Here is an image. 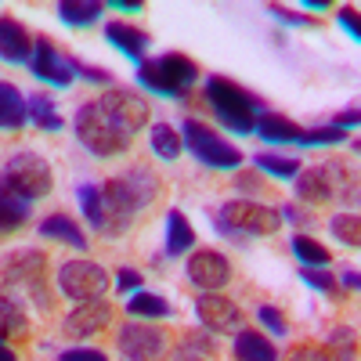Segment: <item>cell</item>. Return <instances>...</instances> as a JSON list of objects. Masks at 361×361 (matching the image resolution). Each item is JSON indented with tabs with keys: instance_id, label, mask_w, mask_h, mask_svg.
<instances>
[{
	"instance_id": "1",
	"label": "cell",
	"mask_w": 361,
	"mask_h": 361,
	"mask_svg": "<svg viewBox=\"0 0 361 361\" xmlns=\"http://www.w3.org/2000/svg\"><path fill=\"white\" fill-rule=\"evenodd\" d=\"M159 195V177L148 166H130L102 185V202H105V231L102 235H123L134 221L137 209H145Z\"/></svg>"
},
{
	"instance_id": "2",
	"label": "cell",
	"mask_w": 361,
	"mask_h": 361,
	"mask_svg": "<svg viewBox=\"0 0 361 361\" xmlns=\"http://www.w3.org/2000/svg\"><path fill=\"white\" fill-rule=\"evenodd\" d=\"M202 94H206L209 109H214V116L235 134H253L257 119L267 112L264 98H257L253 90L238 87L228 76H206L202 80Z\"/></svg>"
},
{
	"instance_id": "3",
	"label": "cell",
	"mask_w": 361,
	"mask_h": 361,
	"mask_svg": "<svg viewBox=\"0 0 361 361\" xmlns=\"http://www.w3.org/2000/svg\"><path fill=\"white\" fill-rule=\"evenodd\" d=\"M137 83L145 90H152L159 98H188V90L199 83V66L192 62L188 54H177V51H166V54H156V58H145L137 66Z\"/></svg>"
},
{
	"instance_id": "4",
	"label": "cell",
	"mask_w": 361,
	"mask_h": 361,
	"mask_svg": "<svg viewBox=\"0 0 361 361\" xmlns=\"http://www.w3.org/2000/svg\"><path fill=\"white\" fill-rule=\"evenodd\" d=\"M293 180H296V199L300 202L322 206V202L343 199V202H350V209L357 206V177L343 163H322V166H311V170H300Z\"/></svg>"
},
{
	"instance_id": "5",
	"label": "cell",
	"mask_w": 361,
	"mask_h": 361,
	"mask_svg": "<svg viewBox=\"0 0 361 361\" xmlns=\"http://www.w3.org/2000/svg\"><path fill=\"white\" fill-rule=\"evenodd\" d=\"M73 130L80 137V145L87 148L90 156L98 159H112V156H123L130 148V134H123L112 119L105 116V109L98 102H87L76 109L73 116Z\"/></svg>"
},
{
	"instance_id": "6",
	"label": "cell",
	"mask_w": 361,
	"mask_h": 361,
	"mask_svg": "<svg viewBox=\"0 0 361 361\" xmlns=\"http://www.w3.org/2000/svg\"><path fill=\"white\" fill-rule=\"evenodd\" d=\"M44 275H47V260L37 250H18L0 260V282H4V289L15 300H33L40 311H47V304H51V296L44 289Z\"/></svg>"
},
{
	"instance_id": "7",
	"label": "cell",
	"mask_w": 361,
	"mask_h": 361,
	"mask_svg": "<svg viewBox=\"0 0 361 361\" xmlns=\"http://www.w3.org/2000/svg\"><path fill=\"white\" fill-rule=\"evenodd\" d=\"M180 141H185V148L202 166L235 170L238 163H243V152H238L228 137H221L217 130H209L206 123H199V119H185V123H180Z\"/></svg>"
},
{
	"instance_id": "8",
	"label": "cell",
	"mask_w": 361,
	"mask_h": 361,
	"mask_svg": "<svg viewBox=\"0 0 361 361\" xmlns=\"http://www.w3.org/2000/svg\"><path fill=\"white\" fill-rule=\"evenodd\" d=\"M0 177H4L8 188L18 192L25 202H37V199L51 195V188H54L51 166H47V159H40L37 152H18V156H11L4 166H0Z\"/></svg>"
},
{
	"instance_id": "9",
	"label": "cell",
	"mask_w": 361,
	"mask_h": 361,
	"mask_svg": "<svg viewBox=\"0 0 361 361\" xmlns=\"http://www.w3.org/2000/svg\"><path fill=\"white\" fill-rule=\"evenodd\" d=\"M109 271L94 260H66L58 267V289L76 304H90V300H102L109 289Z\"/></svg>"
},
{
	"instance_id": "10",
	"label": "cell",
	"mask_w": 361,
	"mask_h": 361,
	"mask_svg": "<svg viewBox=\"0 0 361 361\" xmlns=\"http://www.w3.org/2000/svg\"><path fill=\"white\" fill-rule=\"evenodd\" d=\"M116 350L123 361H159L166 354V329L127 322L116 329Z\"/></svg>"
},
{
	"instance_id": "11",
	"label": "cell",
	"mask_w": 361,
	"mask_h": 361,
	"mask_svg": "<svg viewBox=\"0 0 361 361\" xmlns=\"http://www.w3.org/2000/svg\"><path fill=\"white\" fill-rule=\"evenodd\" d=\"M217 217L224 224H231L235 231H243L246 238L250 235H275L282 228V217L279 209H271L264 202H253V199H231L217 209Z\"/></svg>"
},
{
	"instance_id": "12",
	"label": "cell",
	"mask_w": 361,
	"mask_h": 361,
	"mask_svg": "<svg viewBox=\"0 0 361 361\" xmlns=\"http://www.w3.org/2000/svg\"><path fill=\"white\" fill-rule=\"evenodd\" d=\"M98 105L105 109V116L112 119V123L123 134H130V137H134V130H141L148 123V116H152L148 102L130 87H109V94H102Z\"/></svg>"
},
{
	"instance_id": "13",
	"label": "cell",
	"mask_w": 361,
	"mask_h": 361,
	"mask_svg": "<svg viewBox=\"0 0 361 361\" xmlns=\"http://www.w3.org/2000/svg\"><path fill=\"white\" fill-rule=\"evenodd\" d=\"M195 318L206 333H238L243 329V307L221 293H202L195 300Z\"/></svg>"
},
{
	"instance_id": "14",
	"label": "cell",
	"mask_w": 361,
	"mask_h": 361,
	"mask_svg": "<svg viewBox=\"0 0 361 361\" xmlns=\"http://www.w3.org/2000/svg\"><path fill=\"white\" fill-rule=\"evenodd\" d=\"M185 275H188V282H192L195 289L217 293V289H224V286L231 282V264H228L221 253H214V250H199V253L188 257Z\"/></svg>"
},
{
	"instance_id": "15",
	"label": "cell",
	"mask_w": 361,
	"mask_h": 361,
	"mask_svg": "<svg viewBox=\"0 0 361 361\" xmlns=\"http://www.w3.org/2000/svg\"><path fill=\"white\" fill-rule=\"evenodd\" d=\"M29 73H33L37 80L51 83V87H69L76 76H73V66H69V58L66 54H58V47L40 37L37 47H33V62H29Z\"/></svg>"
},
{
	"instance_id": "16",
	"label": "cell",
	"mask_w": 361,
	"mask_h": 361,
	"mask_svg": "<svg viewBox=\"0 0 361 361\" xmlns=\"http://www.w3.org/2000/svg\"><path fill=\"white\" fill-rule=\"evenodd\" d=\"M112 322V307L105 304V300H90V304H80L73 314H66L62 322V336L69 340H87V336H98L105 333Z\"/></svg>"
},
{
	"instance_id": "17",
	"label": "cell",
	"mask_w": 361,
	"mask_h": 361,
	"mask_svg": "<svg viewBox=\"0 0 361 361\" xmlns=\"http://www.w3.org/2000/svg\"><path fill=\"white\" fill-rule=\"evenodd\" d=\"M33 47H37V40L29 37V29L18 18L0 15V62L29 66V62H33Z\"/></svg>"
},
{
	"instance_id": "18",
	"label": "cell",
	"mask_w": 361,
	"mask_h": 361,
	"mask_svg": "<svg viewBox=\"0 0 361 361\" xmlns=\"http://www.w3.org/2000/svg\"><path fill=\"white\" fill-rule=\"evenodd\" d=\"M105 40L116 47V51H123L134 66L145 62V54H148V33L130 22H109L105 25Z\"/></svg>"
},
{
	"instance_id": "19",
	"label": "cell",
	"mask_w": 361,
	"mask_h": 361,
	"mask_svg": "<svg viewBox=\"0 0 361 361\" xmlns=\"http://www.w3.org/2000/svg\"><path fill=\"white\" fill-rule=\"evenodd\" d=\"M29 206H33V202H25L18 192H11L8 180L0 177V235L18 231L29 221Z\"/></svg>"
},
{
	"instance_id": "20",
	"label": "cell",
	"mask_w": 361,
	"mask_h": 361,
	"mask_svg": "<svg viewBox=\"0 0 361 361\" xmlns=\"http://www.w3.org/2000/svg\"><path fill=\"white\" fill-rule=\"evenodd\" d=\"M235 361H279V350L257 329H238L235 333Z\"/></svg>"
},
{
	"instance_id": "21",
	"label": "cell",
	"mask_w": 361,
	"mask_h": 361,
	"mask_svg": "<svg viewBox=\"0 0 361 361\" xmlns=\"http://www.w3.org/2000/svg\"><path fill=\"white\" fill-rule=\"evenodd\" d=\"M253 134H260L264 141H271V145H289V141H300V123H293L289 116H279V112H264L260 119H257V127H253Z\"/></svg>"
},
{
	"instance_id": "22",
	"label": "cell",
	"mask_w": 361,
	"mask_h": 361,
	"mask_svg": "<svg viewBox=\"0 0 361 361\" xmlns=\"http://www.w3.org/2000/svg\"><path fill=\"white\" fill-rule=\"evenodd\" d=\"M25 119V94L15 83H0V130H22Z\"/></svg>"
},
{
	"instance_id": "23",
	"label": "cell",
	"mask_w": 361,
	"mask_h": 361,
	"mask_svg": "<svg viewBox=\"0 0 361 361\" xmlns=\"http://www.w3.org/2000/svg\"><path fill=\"white\" fill-rule=\"evenodd\" d=\"M40 235H44V238H58V243H66V246H73V250H87L83 228H80L73 217H66V214L44 217V221H40Z\"/></svg>"
},
{
	"instance_id": "24",
	"label": "cell",
	"mask_w": 361,
	"mask_h": 361,
	"mask_svg": "<svg viewBox=\"0 0 361 361\" xmlns=\"http://www.w3.org/2000/svg\"><path fill=\"white\" fill-rule=\"evenodd\" d=\"M29 333V318L22 300H15L8 289H0V340H11V336H25Z\"/></svg>"
},
{
	"instance_id": "25",
	"label": "cell",
	"mask_w": 361,
	"mask_h": 361,
	"mask_svg": "<svg viewBox=\"0 0 361 361\" xmlns=\"http://www.w3.org/2000/svg\"><path fill=\"white\" fill-rule=\"evenodd\" d=\"M25 116H29V123H33L37 130H44V134H58V130H62V116H58L54 102L47 94H40V90L25 98Z\"/></svg>"
},
{
	"instance_id": "26",
	"label": "cell",
	"mask_w": 361,
	"mask_h": 361,
	"mask_svg": "<svg viewBox=\"0 0 361 361\" xmlns=\"http://www.w3.org/2000/svg\"><path fill=\"white\" fill-rule=\"evenodd\" d=\"M195 246V228L188 224V217L180 209L166 214V257H180Z\"/></svg>"
},
{
	"instance_id": "27",
	"label": "cell",
	"mask_w": 361,
	"mask_h": 361,
	"mask_svg": "<svg viewBox=\"0 0 361 361\" xmlns=\"http://www.w3.org/2000/svg\"><path fill=\"white\" fill-rule=\"evenodd\" d=\"M127 314H130V318H170V314H173V304H166L159 293L137 289V293H130V300H127Z\"/></svg>"
},
{
	"instance_id": "28",
	"label": "cell",
	"mask_w": 361,
	"mask_h": 361,
	"mask_svg": "<svg viewBox=\"0 0 361 361\" xmlns=\"http://www.w3.org/2000/svg\"><path fill=\"white\" fill-rule=\"evenodd\" d=\"M214 357H217V347H214V340H209L206 333L185 336L170 354V361H214Z\"/></svg>"
},
{
	"instance_id": "29",
	"label": "cell",
	"mask_w": 361,
	"mask_h": 361,
	"mask_svg": "<svg viewBox=\"0 0 361 361\" xmlns=\"http://www.w3.org/2000/svg\"><path fill=\"white\" fill-rule=\"evenodd\" d=\"M102 11H105V4H98V0H62L58 4V18L66 25H90L102 18Z\"/></svg>"
},
{
	"instance_id": "30",
	"label": "cell",
	"mask_w": 361,
	"mask_h": 361,
	"mask_svg": "<svg viewBox=\"0 0 361 361\" xmlns=\"http://www.w3.org/2000/svg\"><path fill=\"white\" fill-rule=\"evenodd\" d=\"M76 202H80V209H83L87 224H90V228H98V231H105V202H102V188H98V185H80V188H76Z\"/></svg>"
},
{
	"instance_id": "31",
	"label": "cell",
	"mask_w": 361,
	"mask_h": 361,
	"mask_svg": "<svg viewBox=\"0 0 361 361\" xmlns=\"http://www.w3.org/2000/svg\"><path fill=\"white\" fill-rule=\"evenodd\" d=\"M152 152L159 156V159H177L180 152H185V141H180V130H173L170 123H152Z\"/></svg>"
},
{
	"instance_id": "32",
	"label": "cell",
	"mask_w": 361,
	"mask_h": 361,
	"mask_svg": "<svg viewBox=\"0 0 361 361\" xmlns=\"http://www.w3.org/2000/svg\"><path fill=\"white\" fill-rule=\"evenodd\" d=\"M329 231H333L336 243H343L347 250H357L361 246V221L354 209H343V214H336L333 221H329Z\"/></svg>"
},
{
	"instance_id": "33",
	"label": "cell",
	"mask_w": 361,
	"mask_h": 361,
	"mask_svg": "<svg viewBox=\"0 0 361 361\" xmlns=\"http://www.w3.org/2000/svg\"><path fill=\"white\" fill-rule=\"evenodd\" d=\"M293 253H296V260L304 267H329V260H333L329 250L311 235H293Z\"/></svg>"
},
{
	"instance_id": "34",
	"label": "cell",
	"mask_w": 361,
	"mask_h": 361,
	"mask_svg": "<svg viewBox=\"0 0 361 361\" xmlns=\"http://www.w3.org/2000/svg\"><path fill=\"white\" fill-rule=\"evenodd\" d=\"M253 163H257V170H264L271 177H282V180L300 173V159H289V156H279V152H257Z\"/></svg>"
},
{
	"instance_id": "35",
	"label": "cell",
	"mask_w": 361,
	"mask_h": 361,
	"mask_svg": "<svg viewBox=\"0 0 361 361\" xmlns=\"http://www.w3.org/2000/svg\"><path fill=\"white\" fill-rule=\"evenodd\" d=\"M340 141H347V130H340V127H314V130H304L300 134V141L296 145H304V148H314V145H340Z\"/></svg>"
},
{
	"instance_id": "36",
	"label": "cell",
	"mask_w": 361,
	"mask_h": 361,
	"mask_svg": "<svg viewBox=\"0 0 361 361\" xmlns=\"http://www.w3.org/2000/svg\"><path fill=\"white\" fill-rule=\"evenodd\" d=\"M257 322L267 329L271 336H286V318H282V311H279V307L260 304V307H257Z\"/></svg>"
},
{
	"instance_id": "37",
	"label": "cell",
	"mask_w": 361,
	"mask_h": 361,
	"mask_svg": "<svg viewBox=\"0 0 361 361\" xmlns=\"http://www.w3.org/2000/svg\"><path fill=\"white\" fill-rule=\"evenodd\" d=\"M300 279H304L311 289H318V293H333L336 289L333 275H325V267H300Z\"/></svg>"
},
{
	"instance_id": "38",
	"label": "cell",
	"mask_w": 361,
	"mask_h": 361,
	"mask_svg": "<svg viewBox=\"0 0 361 361\" xmlns=\"http://www.w3.org/2000/svg\"><path fill=\"white\" fill-rule=\"evenodd\" d=\"M69 66H73V76H83V80H90V83L112 87V73H105V69H98V66H87V62H80V58H69Z\"/></svg>"
},
{
	"instance_id": "39",
	"label": "cell",
	"mask_w": 361,
	"mask_h": 361,
	"mask_svg": "<svg viewBox=\"0 0 361 361\" xmlns=\"http://www.w3.org/2000/svg\"><path fill=\"white\" fill-rule=\"evenodd\" d=\"M267 11L275 15V18H279L282 25H314V22H311L307 15H300V11H293V8H282V4H271Z\"/></svg>"
},
{
	"instance_id": "40",
	"label": "cell",
	"mask_w": 361,
	"mask_h": 361,
	"mask_svg": "<svg viewBox=\"0 0 361 361\" xmlns=\"http://www.w3.org/2000/svg\"><path fill=\"white\" fill-rule=\"evenodd\" d=\"M141 282H145V279L137 275L134 267H119V271H116V289H123V293H137Z\"/></svg>"
},
{
	"instance_id": "41",
	"label": "cell",
	"mask_w": 361,
	"mask_h": 361,
	"mask_svg": "<svg viewBox=\"0 0 361 361\" xmlns=\"http://www.w3.org/2000/svg\"><path fill=\"white\" fill-rule=\"evenodd\" d=\"M58 361H109V357L102 350H94V347H73V350L58 354Z\"/></svg>"
},
{
	"instance_id": "42",
	"label": "cell",
	"mask_w": 361,
	"mask_h": 361,
	"mask_svg": "<svg viewBox=\"0 0 361 361\" xmlns=\"http://www.w3.org/2000/svg\"><path fill=\"white\" fill-rule=\"evenodd\" d=\"M289 361H333V354H329V350H322V347H311V343H304V347H296V350L289 354Z\"/></svg>"
},
{
	"instance_id": "43",
	"label": "cell",
	"mask_w": 361,
	"mask_h": 361,
	"mask_svg": "<svg viewBox=\"0 0 361 361\" xmlns=\"http://www.w3.org/2000/svg\"><path fill=\"white\" fill-rule=\"evenodd\" d=\"M340 25L350 33V40H361V25H357V11L354 8H340Z\"/></svg>"
},
{
	"instance_id": "44",
	"label": "cell",
	"mask_w": 361,
	"mask_h": 361,
	"mask_svg": "<svg viewBox=\"0 0 361 361\" xmlns=\"http://www.w3.org/2000/svg\"><path fill=\"white\" fill-rule=\"evenodd\" d=\"M279 217H282V221H289V224H296V228L311 224V217H307V214H304V209H300V206H282V209H279Z\"/></svg>"
},
{
	"instance_id": "45",
	"label": "cell",
	"mask_w": 361,
	"mask_h": 361,
	"mask_svg": "<svg viewBox=\"0 0 361 361\" xmlns=\"http://www.w3.org/2000/svg\"><path fill=\"white\" fill-rule=\"evenodd\" d=\"M333 127H340V130H354V127H357V109L350 105V109L336 112V119H333Z\"/></svg>"
},
{
	"instance_id": "46",
	"label": "cell",
	"mask_w": 361,
	"mask_h": 361,
	"mask_svg": "<svg viewBox=\"0 0 361 361\" xmlns=\"http://www.w3.org/2000/svg\"><path fill=\"white\" fill-rule=\"evenodd\" d=\"M214 228H217V235H224V238H231V243H238V246H243V243H246V235H243V231H235L231 224H224L221 217H214Z\"/></svg>"
},
{
	"instance_id": "47",
	"label": "cell",
	"mask_w": 361,
	"mask_h": 361,
	"mask_svg": "<svg viewBox=\"0 0 361 361\" xmlns=\"http://www.w3.org/2000/svg\"><path fill=\"white\" fill-rule=\"evenodd\" d=\"M333 347H354V329H336V333H333Z\"/></svg>"
},
{
	"instance_id": "48",
	"label": "cell",
	"mask_w": 361,
	"mask_h": 361,
	"mask_svg": "<svg viewBox=\"0 0 361 361\" xmlns=\"http://www.w3.org/2000/svg\"><path fill=\"white\" fill-rule=\"evenodd\" d=\"M340 286L347 289V293H357V271L350 267V271H340Z\"/></svg>"
},
{
	"instance_id": "49",
	"label": "cell",
	"mask_w": 361,
	"mask_h": 361,
	"mask_svg": "<svg viewBox=\"0 0 361 361\" xmlns=\"http://www.w3.org/2000/svg\"><path fill=\"white\" fill-rule=\"evenodd\" d=\"M112 8L116 11H141L145 4H141V0H112Z\"/></svg>"
},
{
	"instance_id": "50",
	"label": "cell",
	"mask_w": 361,
	"mask_h": 361,
	"mask_svg": "<svg viewBox=\"0 0 361 361\" xmlns=\"http://www.w3.org/2000/svg\"><path fill=\"white\" fill-rule=\"evenodd\" d=\"M0 361H18V357H15V350H11L4 340H0Z\"/></svg>"
},
{
	"instance_id": "51",
	"label": "cell",
	"mask_w": 361,
	"mask_h": 361,
	"mask_svg": "<svg viewBox=\"0 0 361 361\" xmlns=\"http://www.w3.org/2000/svg\"><path fill=\"white\" fill-rule=\"evenodd\" d=\"M238 188H246V192H253V188H257V180H253V177H246V173H243V177H238Z\"/></svg>"
},
{
	"instance_id": "52",
	"label": "cell",
	"mask_w": 361,
	"mask_h": 361,
	"mask_svg": "<svg viewBox=\"0 0 361 361\" xmlns=\"http://www.w3.org/2000/svg\"><path fill=\"white\" fill-rule=\"evenodd\" d=\"M304 8H307V11H325L329 4H325V0H307V4H304Z\"/></svg>"
},
{
	"instance_id": "53",
	"label": "cell",
	"mask_w": 361,
	"mask_h": 361,
	"mask_svg": "<svg viewBox=\"0 0 361 361\" xmlns=\"http://www.w3.org/2000/svg\"><path fill=\"white\" fill-rule=\"evenodd\" d=\"M343 361H350V357H343Z\"/></svg>"
}]
</instances>
